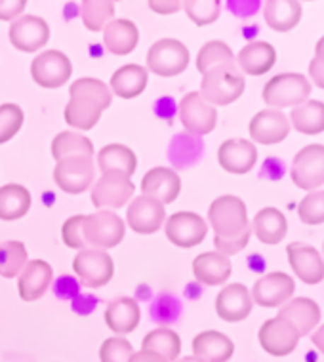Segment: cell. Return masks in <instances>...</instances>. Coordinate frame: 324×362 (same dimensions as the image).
Returning a JSON list of instances; mask_svg holds the SVG:
<instances>
[{
  "label": "cell",
  "instance_id": "8992f818",
  "mask_svg": "<svg viewBox=\"0 0 324 362\" xmlns=\"http://www.w3.org/2000/svg\"><path fill=\"white\" fill-rule=\"evenodd\" d=\"M187 65V46L175 38H161L147 52V67L158 76H178Z\"/></svg>",
  "mask_w": 324,
  "mask_h": 362
},
{
  "label": "cell",
  "instance_id": "d590c367",
  "mask_svg": "<svg viewBox=\"0 0 324 362\" xmlns=\"http://www.w3.org/2000/svg\"><path fill=\"white\" fill-rule=\"evenodd\" d=\"M141 349L153 351L156 355H161L166 362H175L181 351V339L174 330H170L166 326L156 328L149 332L144 337V347Z\"/></svg>",
  "mask_w": 324,
  "mask_h": 362
},
{
  "label": "cell",
  "instance_id": "d4e9b609",
  "mask_svg": "<svg viewBox=\"0 0 324 362\" xmlns=\"http://www.w3.org/2000/svg\"><path fill=\"white\" fill-rule=\"evenodd\" d=\"M231 273H233L231 259L219 252H204V254L195 257L193 275L200 284L219 286V284H225L229 281Z\"/></svg>",
  "mask_w": 324,
  "mask_h": 362
},
{
  "label": "cell",
  "instance_id": "9c48e42d",
  "mask_svg": "<svg viewBox=\"0 0 324 362\" xmlns=\"http://www.w3.org/2000/svg\"><path fill=\"white\" fill-rule=\"evenodd\" d=\"M292 181L303 191H315L324 185V145H307L294 156Z\"/></svg>",
  "mask_w": 324,
  "mask_h": 362
},
{
  "label": "cell",
  "instance_id": "ffe728a7",
  "mask_svg": "<svg viewBox=\"0 0 324 362\" xmlns=\"http://www.w3.org/2000/svg\"><path fill=\"white\" fill-rule=\"evenodd\" d=\"M219 166L229 174H248L258 163L256 145L248 139H227L219 145Z\"/></svg>",
  "mask_w": 324,
  "mask_h": 362
},
{
  "label": "cell",
  "instance_id": "f1b7e54d",
  "mask_svg": "<svg viewBox=\"0 0 324 362\" xmlns=\"http://www.w3.org/2000/svg\"><path fill=\"white\" fill-rule=\"evenodd\" d=\"M139 320H141V311L137 301L132 298H119L111 301L105 309V325L109 326V330L120 336L136 330Z\"/></svg>",
  "mask_w": 324,
  "mask_h": 362
},
{
  "label": "cell",
  "instance_id": "5b68a950",
  "mask_svg": "<svg viewBox=\"0 0 324 362\" xmlns=\"http://www.w3.org/2000/svg\"><path fill=\"white\" fill-rule=\"evenodd\" d=\"M125 221L115 212L98 210L96 214L84 216L82 235L86 244H90L92 248H100V250L115 248L125 240Z\"/></svg>",
  "mask_w": 324,
  "mask_h": 362
},
{
  "label": "cell",
  "instance_id": "74e56055",
  "mask_svg": "<svg viewBox=\"0 0 324 362\" xmlns=\"http://www.w3.org/2000/svg\"><path fill=\"white\" fill-rule=\"evenodd\" d=\"M81 16L88 31H103L115 18V4L109 0H84L81 4Z\"/></svg>",
  "mask_w": 324,
  "mask_h": 362
},
{
  "label": "cell",
  "instance_id": "f907efd6",
  "mask_svg": "<svg viewBox=\"0 0 324 362\" xmlns=\"http://www.w3.org/2000/svg\"><path fill=\"white\" fill-rule=\"evenodd\" d=\"M128 362H166V361H164L161 355L153 353V351L141 349V351H137V353H134Z\"/></svg>",
  "mask_w": 324,
  "mask_h": 362
},
{
  "label": "cell",
  "instance_id": "3957f363",
  "mask_svg": "<svg viewBox=\"0 0 324 362\" xmlns=\"http://www.w3.org/2000/svg\"><path fill=\"white\" fill-rule=\"evenodd\" d=\"M208 221L212 225L216 237L231 238L243 235L244 231L252 229L248 221V210L243 199L224 194L210 204L208 208Z\"/></svg>",
  "mask_w": 324,
  "mask_h": 362
},
{
  "label": "cell",
  "instance_id": "ac0fdd59",
  "mask_svg": "<svg viewBox=\"0 0 324 362\" xmlns=\"http://www.w3.org/2000/svg\"><path fill=\"white\" fill-rule=\"evenodd\" d=\"M250 138L260 145H277L290 134V120L279 109H263L250 120Z\"/></svg>",
  "mask_w": 324,
  "mask_h": 362
},
{
  "label": "cell",
  "instance_id": "bcb514c9",
  "mask_svg": "<svg viewBox=\"0 0 324 362\" xmlns=\"http://www.w3.org/2000/svg\"><path fill=\"white\" fill-rule=\"evenodd\" d=\"M250 237H252V229L248 231H244L243 235H238V237H231V238H219L214 237V244H216V250L219 254H224V256H233V254H238L241 250L246 248V244H248Z\"/></svg>",
  "mask_w": 324,
  "mask_h": 362
},
{
  "label": "cell",
  "instance_id": "277c9868",
  "mask_svg": "<svg viewBox=\"0 0 324 362\" xmlns=\"http://www.w3.org/2000/svg\"><path fill=\"white\" fill-rule=\"evenodd\" d=\"M311 95V82L299 73H282L273 76L263 88V101L273 109L298 107Z\"/></svg>",
  "mask_w": 324,
  "mask_h": 362
},
{
  "label": "cell",
  "instance_id": "7a4b0ae2",
  "mask_svg": "<svg viewBox=\"0 0 324 362\" xmlns=\"http://www.w3.org/2000/svg\"><path fill=\"white\" fill-rule=\"evenodd\" d=\"M244 75L237 67V63L231 65H219L202 75L199 94L204 98L210 105H229L237 101L244 92Z\"/></svg>",
  "mask_w": 324,
  "mask_h": 362
},
{
  "label": "cell",
  "instance_id": "5bb4252c",
  "mask_svg": "<svg viewBox=\"0 0 324 362\" xmlns=\"http://www.w3.org/2000/svg\"><path fill=\"white\" fill-rule=\"evenodd\" d=\"M166 237L180 248H193L206 238L208 223L195 212H178L164 221Z\"/></svg>",
  "mask_w": 324,
  "mask_h": 362
},
{
  "label": "cell",
  "instance_id": "8d00e7d4",
  "mask_svg": "<svg viewBox=\"0 0 324 362\" xmlns=\"http://www.w3.org/2000/svg\"><path fill=\"white\" fill-rule=\"evenodd\" d=\"M52 155L57 163L69 156H94V145L82 134L62 132L52 141Z\"/></svg>",
  "mask_w": 324,
  "mask_h": 362
},
{
  "label": "cell",
  "instance_id": "2e32d148",
  "mask_svg": "<svg viewBox=\"0 0 324 362\" xmlns=\"http://www.w3.org/2000/svg\"><path fill=\"white\" fill-rule=\"evenodd\" d=\"M294 290V279L287 273L274 271L269 275L262 276L260 281L252 288V301L262 307H282L287 301L292 300Z\"/></svg>",
  "mask_w": 324,
  "mask_h": 362
},
{
  "label": "cell",
  "instance_id": "1f68e13d",
  "mask_svg": "<svg viewBox=\"0 0 324 362\" xmlns=\"http://www.w3.org/2000/svg\"><path fill=\"white\" fill-rule=\"evenodd\" d=\"M147 78H149L147 69L130 63L115 71V75L111 76V92L122 100H134L145 90Z\"/></svg>",
  "mask_w": 324,
  "mask_h": 362
},
{
  "label": "cell",
  "instance_id": "7c38bea8",
  "mask_svg": "<svg viewBox=\"0 0 324 362\" xmlns=\"http://www.w3.org/2000/svg\"><path fill=\"white\" fill-rule=\"evenodd\" d=\"M260 345L263 347L265 353L273 356H287L296 351L299 341V334L296 326L290 320L282 319V317H274V319L265 320L260 328L258 334Z\"/></svg>",
  "mask_w": 324,
  "mask_h": 362
},
{
  "label": "cell",
  "instance_id": "ee69618b",
  "mask_svg": "<svg viewBox=\"0 0 324 362\" xmlns=\"http://www.w3.org/2000/svg\"><path fill=\"white\" fill-rule=\"evenodd\" d=\"M136 351L126 337H109L100 349L101 362H128Z\"/></svg>",
  "mask_w": 324,
  "mask_h": 362
},
{
  "label": "cell",
  "instance_id": "4dcf8cb0",
  "mask_svg": "<svg viewBox=\"0 0 324 362\" xmlns=\"http://www.w3.org/2000/svg\"><path fill=\"white\" fill-rule=\"evenodd\" d=\"M263 18L273 31H292L301 21V4L296 0H269L263 6Z\"/></svg>",
  "mask_w": 324,
  "mask_h": 362
},
{
  "label": "cell",
  "instance_id": "f5cc1de1",
  "mask_svg": "<svg viewBox=\"0 0 324 362\" xmlns=\"http://www.w3.org/2000/svg\"><path fill=\"white\" fill-rule=\"evenodd\" d=\"M315 57L317 59H320V62H324V37L320 38L317 42V50H315Z\"/></svg>",
  "mask_w": 324,
  "mask_h": 362
},
{
  "label": "cell",
  "instance_id": "681fc988",
  "mask_svg": "<svg viewBox=\"0 0 324 362\" xmlns=\"http://www.w3.org/2000/svg\"><path fill=\"white\" fill-rule=\"evenodd\" d=\"M183 2H149V8L153 12H158V13H175L180 12V8Z\"/></svg>",
  "mask_w": 324,
  "mask_h": 362
},
{
  "label": "cell",
  "instance_id": "60d3db41",
  "mask_svg": "<svg viewBox=\"0 0 324 362\" xmlns=\"http://www.w3.org/2000/svg\"><path fill=\"white\" fill-rule=\"evenodd\" d=\"M181 8L185 10V13L195 25L204 27L214 23L219 18L221 2L219 0H187L181 4Z\"/></svg>",
  "mask_w": 324,
  "mask_h": 362
},
{
  "label": "cell",
  "instance_id": "816d5d0a",
  "mask_svg": "<svg viewBox=\"0 0 324 362\" xmlns=\"http://www.w3.org/2000/svg\"><path fill=\"white\" fill-rule=\"evenodd\" d=\"M311 341H313V345H315V347H317V349L324 355V325L313 332Z\"/></svg>",
  "mask_w": 324,
  "mask_h": 362
},
{
  "label": "cell",
  "instance_id": "b9f144b4",
  "mask_svg": "<svg viewBox=\"0 0 324 362\" xmlns=\"http://www.w3.org/2000/svg\"><path fill=\"white\" fill-rule=\"evenodd\" d=\"M298 216L307 225L324 223V189L307 193L303 197L298 206Z\"/></svg>",
  "mask_w": 324,
  "mask_h": 362
},
{
  "label": "cell",
  "instance_id": "4fadbf2b",
  "mask_svg": "<svg viewBox=\"0 0 324 362\" xmlns=\"http://www.w3.org/2000/svg\"><path fill=\"white\" fill-rule=\"evenodd\" d=\"M73 65L63 52L48 50L38 54L31 63V76L38 86L59 88L71 78Z\"/></svg>",
  "mask_w": 324,
  "mask_h": 362
},
{
  "label": "cell",
  "instance_id": "52a82bcc",
  "mask_svg": "<svg viewBox=\"0 0 324 362\" xmlns=\"http://www.w3.org/2000/svg\"><path fill=\"white\" fill-rule=\"evenodd\" d=\"M73 271L81 284L88 288H101L109 284L115 273L112 257L100 248H84L73 259Z\"/></svg>",
  "mask_w": 324,
  "mask_h": 362
},
{
  "label": "cell",
  "instance_id": "7bdbcfd3",
  "mask_svg": "<svg viewBox=\"0 0 324 362\" xmlns=\"http://www.w3.org/2000/svg\"><path fill=\"white\" fill-rule=\"evenodd\" d=\"M23 126V111L16 103L0 105V144H6L21 130Z\"/></svg>",
  "mask_w": 324,
  "mask_h": 362
},
{
  "label": "cell",
  "instance_id": "e0dca14e",
  "mask_svg": "<svg viewBox=\"0 0 324 362\" xmlns=\"http://www.w3.org/2000/svg\"><path fill=\"white\" fill-rule=\"evenodd\" d=\"M288 262L294 273L303 284H318L324 279V257L315 246L306 243H292L287 248Z\"/></svg>",
  "mask_w": 324,
  "mask_h": 362
},
{
  "label": "cell",
  "instance_id": "9a60e30c",
  "mask_svg": "<svg viewBox=\"0 0 324 362\" xmlns=\"http://www.w3.org/2000/svg\"><path fill=\"white\" fill-rule=\"evenodd\" d=\"M164 221H166L164 204L147 194L136 197L126 210V223L139 235H153L161 229Z\"/></svg>",
  "mask_w": 324,
  "mask_h": 362
},
{
  "label": "cell",
  "instance_id": "30bf717a",
  "mask_svg": "<svg viewBox=\"0 0 324 362\" xmlns=\"http://www.w3.org/2000/svg\"><path fill=\"white\" fill-rule=\"evenodd\" d=\"M134 183L128 175L120 172L101 174L98 183L92 189V202L98 210H117L122 208L134 197Z\"/></svg>",
  "mask_w": 324,
  "mask_h": 362
},
{
  "label": "cell",
  "instance_id": "836d02e7",
  "mask_svg": "<svg viewBox=\"0 0 324 362\" xmlns=\"http://www.w3.org/2000/svg\"><path fill=\"white\" fill-rule=\"evenodd\" d=\"M31 193L23 185L8 183L0 187V219L2 221H13L23 218L31 208Z\"/></svg>",
  "mask_w": 324,
  "mask_h": 362
},
{
  "label": "cell",
  "instance_id": "7dc6e473",
  "mask_svg": "<svg viewBox=\"0 0 324 362\" xmlns=\"http://www.w3.org/2000/svg\"><path fill=\"white\" fill-rule=\"evenodd\" d=\"M25 10V0H0V19H13Z\"/></svg>",
  "mask_w": 324,
  "mask_h": 362
},
{
  "label": "cell",
  "instance_id": "ba28073f",
  "mask_svg": "<svg viewBox=\"0 0 324 362\" xmlns=\"http://www.w3.org/2000/svg\"><path fill=\"white\" fill-rule=\"evenodd\" d=\"M54 180L63 193L81 194L94 183V156H69L56 164Z\"/></svg>",
  "mask_w": 324,
  "mask_h": 362
},
{
  "label": "cell",
  "instance_id": "603a6c76",
  "mask_svg": "<svg viewBox=\"0 0 324 362\" xmlns=\"http://www.w3.org/2000/svg\"><path fill=\"white\" fill-rule=\"evenodd\" d=\"M141 191L151 199L158 200L161 204H170L180 197L181 180L174 170L156 166L149 170L141 180Z\"/></svg>",
  "mask_w": 324,
  "mask_h": 362
},
{
  "label": "cell",
  "instance_id": "6da1fadb",
  "mask_svg": "<svg viewBox=\"0 0 324 362\" xmlns=\"http://www.w3.org/2000/svg\"><path fill=\"white\" fill-rule=\"evenodd\" d=\"M71 100L65 105V122L76 130H92L101 112L112 103L111 88L100 78H79L69 88Z\"/></svg>",
  "mask_w": 324,
  "mask_h": 362
},
{
  "label": "cell",
  "instance_id": "f35d334b",
  "mask_svg": "<svg viewBox=\"0 0 324 362\" xmlns=\"http://www.w3.org/2000/svg\"><path fill=\"white\" fill-rule=\"evenodd\" d=\"M231 63H237L235 62V54L221 40H210V42H206L199 50V56H197V69L202 75H206L208 71H212L214 67L231 65Z\"/></svg>",
  "mask_w": 324,
  "mask_h": 362
},
{
  "label": "cell",
  "instance_id": "8fae6325",
  "mask_svg": "<svg viewBox=\"0 0 324 362\" xmlns=\"http://www.w3.org/2000/svg\"><path fill=\"white\" fill-rule=\"evenodd\" d=\"M183 128L193 136H206L218 124V111L199 94L191 92L180 101L178 107Z\"/></svg>",
  "mask_w": 324,
  "mask_h": 362
},
{
  "label": "cell",
  "instance_id": "f546056e",
  "mask_svg": "<svg viewBox=\"0 0 324 362\" xmlns=\"http://www.w3.org/2000/svg\"><path fill=\"white\" fill-rule=\"evenodd\" d=\"M252 233L256 235L263 244H279L288 233V221L281 210L273 206L262 208L254 216V221L250 223Z\"/></svg>",
  "mask_w": 324,
  "mask_h": 362
},
{
  "label": "cell",
  "instance_id": "e575fe53",
  "mask_svg": "<svg viewBox=\"0 0 324 362\" xmlns=\"http://www.w3.org/2000/svg\"><path fill=\"white\" fill-rule=\"evenodd\" d=\"M290 122L298 132L306 136H317L324 132V103L317 100H307L306 103L294 107L290 112Z\"/></svg>",
  "mask_w": 324,
  "mask_h": 362
},
{
  "label": "cell",
  "instance_id": "c3c4849f",
  "mask_svg": "<svg viewBox=\"0 0 324 362\" xmlns=\"http://www.w3.org/2000/svg\"><path fill=\"white\" fill-rule=\"evenodd\" d=\"M309 76H311L313 84L320 90H324V62L313 57L311 63H309Z\"/></svg>",
  "mask_w": 324,
  "mask_h": 362
},
{
  "label": "cell",
  "instance_id": "484cf974",
  "mask_svg": "<svg viewBox=\"0 0 324 362\" xmlns=\"http://www.w3.org/2000/svg\"><path fill=\"white\" fill-rule=\"evenodd\" d=\"M279 317L290 320L296 326L299 337H303L313 334V330H317L320 322V307L317 301L309 298H296L281 307Z\"/></svg>",
  "mask_w": 324,
  "mask_h": 362
},
{
  "label": "cell",
  "instance_id": "f6af8a7d",
  "mask_svg": "<svg viewBox=\"0 0 324 362\" xmlns=\"http://www.w3.org/2000/svg\"><path fill=\"white\" fill-rule=\"evenodd\" d=\"M82 223H84V216H73L63 223L62 237L63 243L67 244L69 248L84 250L86 240H84V235H82Z\"/></svg>",
  "mask_w": 324,
  "mask_h": 362
},
{
  "label": "cell",
  "instance_id": "ab89813d",
  "mask_svg": "<svg viewBox=\"0 0 324 362\" xmlns=\"http://www.w3.org/2000/svg\"><path fill=\"white\" fill-rule=\"evenodd\" d=\"M27 265L25 244L19 240H6L0 244V275L4 279L18 276Z\"/></svg>",
  "mask_w": 324,
  "mask_h": 362
},
{
  "label": "cell",
  "instance_id": "d6a6232c",
  "mask_svg": "<svg viewBox=\"0 0 324 362\" xmlns=\"http://www.w3.org/2000/svg\"><path fill=\"white\" fill-rule=\"evenodd\" d=\"M98 166H100L101 174H105V172H120V174L132 177L137 168L136 153L130 147H126V145H105L98 153Z\"/></svg>",
  "mask_w": 324,
  "mask_h": 362
},
{
  "label": "cell",
  "instance_id": "cb8c5ba5",
  "mask_svg": "<svg viewBox=\"0 0 324 362\" xmlns=\"http://www.w3.org/2000/svg\"><path fill=\"white\" fill-rule=\"evenodd\" d=\"M237 67L241 73L252 76H262L267 71L273 69L274 62H277V52L269 42L263 40H254L244 46L243 50L238 52V56L235 57Z\"/></svg>",
  "mask_w": 324,
  "mask_h": 362
},
{
  "label": "cell",
  "instance_id": "d6986e66",
  "mask_svg": "<svg viewBox=\"0 0 324 362\" xmlns=\"http://www.w3.org/2000/svg\"><path fill=\"white\" fill-rule=\"evenodd\" d=\"M50 40V27L38 16H23L10 25V42L13 48L33 54Z\"/></svg>",
  "mask_w": 324,
  "mask_h": 362
},
{
  "label": "cell",
  "instance_id": "44dd1931",
  "mask_svg": "<svg viewBox=\"0 0 324 362\" xmlns=\"http://www.w3.org/2000/svg\"><path fill=\"white\" fill-rule=\"evenodd\" d=\"M252 296L250 290L241 282L227 284L216 298V313L225 322H241L252 311Z\"/></svg>",
  "mask_w": 324,
  "mask_h": 362
},
{
  "label": "cell",
  "instance_id": "db71d44e",
  "mask_svg": "<svg viewBox=\"0 0 324 362\" xmlns=\"http://www.w3.org/2000/svg\"><path fill=\"white\" fill-rule=\"evenodd\" d=\"M175 362H202V361H199L197 356H183V358H178Z\"/></svg>",
  "mask_w": 324,
  "mask_h": 362
},
{
  "label": "cell",
  "instance_id": "4316f807",
  "mask_svg": "<svg viewBox=\"0 0 324 362\" xmlns=\"http://www.w3.org/2000/svg\"><path fill=\"white\" fill-rule=\"evenodd\" d=\"M235 353L229 337L216 330L200 332L193 339V356L202 362H227Z\"/></svg>",
  "mask_w": 324,
  "mask_h": 362
},
{
  "label": "cell",
  "instance_id": "83f0119b",
  "mask_svg": "<svg viewBox=\"0 0 324 362\" xmlns=\"http://www.w3.org/2000/svg\"><path fill=\"white\" fill-rule=\"evenodd\" d=\"M139 31L130 19H112L103 29V44L112 56H128L136 50Z\"/></svg>",
  "mask_w": 324,
  "mask_h": 362
},
{
  "label": "cell",
  "instance_id": "7402d4cb",
  "mask_svg": "<svg viewBox=\"0 0 324 362\" xmlns=\"http://www.w3.org/2000/svg\"><path fill=\"white\" fill-rule=\"evenodd\" d=\"M54 279V269L44 259H33L27 262L23 271L19 273L18 290L23 301H37L48 292V288Z\"/></svg>",
  "mask_w": 324,
  "mask_h": 362
}]
</instances>
